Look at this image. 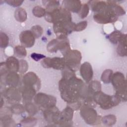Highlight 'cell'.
<instances>
[{
  "label": "cell",
  "instance_id": "obj_1",
  "mask_svg": "<svg viewBox=\"0 0 127 127\" xmlns=\"http://www.w3.org/2000/svg\"><path fill=\"white\" fill-rule=\"evenodd\" d=\"M125 9L114 1H107L106 4L97 12L94 13V20L100 24H107L116 21L119 16L125 14Z\"/></svg>",
  "mask_w": 127,
  "mask_h": 127
},
{
  "label": "cell",
  "instance_id": "obj_2",
  "mask_svg": "<svg viewBox=\"0 0 127 127\" xmlns=\"http://www.w3.org/2000/svg\"><path fill=\"white\" fill-rule=\"evenodd\" d=\"M93 99L96 104L104 110L112 108L119 104L121 101V99L117 95H107L101 91L94 94Z\"/></svg>",
  "mask_w": 127,
  "mask_h": 127
},
{
  "label": "cell",
  "instance_id": "obj_3",
  "mask_svg": "<svg viewBox=\"0 0 127 127\" xmlns=\"http://www.w3.org/2000/svg\"><path fill=\"white\" fill-rule=\"evenodd\" d=\"M112 85L116 90L115 94L117 95L121 101H127V82L124 74L117 71L113 74L111 81Z\"/></svg>",
  "mask_w": 127,
  "mask_h": 127
},
{
  "label": "cell",
  "instance_id": "obj_4",
  "mask_svg": "<svg viewBox=\"0 0 127 127\" xmlns=\"http://www.w3.org/2000/svg\"><path fill=\"white\" fill-rule=\"evenodd\" d=\"M45 18L47 21L53 24L60 21L72 20L70 12L64 7L60 6L46 11Z\"/></svg>",
  "mask_w": 127,
  "mask_h": 127
},
{
  "label": "cell",
  "instance_id": "obj_5",
  "mask_svg": "<svg viewBox=\"0 0 127 127\" xmlns=\"http://www.w3.org/2000/svg\"><path fill=\"white\" fill-rule=\"evenodd\" d=\"M47 50L50 53H56L60 50L64 56L70 50L67 37L57 38L50 41L47 45Z\"/></svg>",
  "mask_w": 127,
  "mask_h": 127
},
{
  "label": "cell",
  "instance_id": "obj_6",
  "mask_svg": "<svg viewBox=\"0 0 127 127\" xmlns=\"http://www.w3.org/2000/svg\"><path fill=\"white\" fill-rule=\"evenodd\" d=\"M75 23L72 21L62 20L53 24V29L57 38L67 37V35L73 31Z\"/></svg>",
  "mask_w": 127,
  "mask_h": 127
},
{
  "label": "cell",
  "instance_id": "obj_7",
  "mask_svg": "<svg viewBox=\"0 0 127 127\" xmlns=\"http://www.w3.org/2000/svg\"><path fill=\"white\" fill-rule=\"evenodd\" d=\"M80 114L87 124L96 125L101 123V117L99 116L93 107L83 105L80 108Z\"/></svg>",
  "mask_w": 127,
  "mask_h": 127
},
{
  "label": "cell",
  "instance_id": "obj_8",
  "mask_svg": "<svg viewBox=\"0 0 127 127\" xmlns=\"http://www.w3.org/2000/svg\"><path fill=\"white\" fill-rule=\"evenodd\" d=\"M64 58L66 67L74 72L78 70L82 59L80 51L77 50H70L67 54L64 56Z\"/></svg>",
  "mask_w": 127,
  "mask_h": 127
},
{
  "label": "cell",
  "instance_id": "obj_9",
  "mask_svg": "<svg viewBox=\"0 0 127 127\" xmlns=\"http://www.w3.org/2000/svg\"><path fill=\"white\" fill-rule=\"evenodd\" d=\"M33 100L37 106L43 110L56 106L57 103L55 97L42 92L37 93Z\"/></svg>",
  "mask_w": 127,
  "mask_h": 127
},
{
  "label": "cell",
  "instance_id": "obj_10",
  "mask_svg": "<svg viewBox=\"0 0 127 127\" xmlns=\"http://www.w3.org/2000/svg\"><path fill=\"white\" fill-rule=\"evenodd\" d=\"M43 114L48 123L58 125L60 120L61 112L56 106L43 110Z\"/></svg>",
  "mask_w": 127,
  "mask_h": 127
},
{
  "label": "cell",
  "instance_id": "obj_11",
  "mask_svg": "<svg viewBox=\"0 0 127 127\" xmlns=\"http://www.w3.org/2000/svg\"><path fill=\"white\" fill-rule=\"evenodd\" d=\"M1 96L9 103L12 104L18 103L22 97L20 92L18 89L14 87H8L5 89L2 92Z\"/></svg>",
  "mask_w": 127,
  "mask_h": 127
},
{
  "label": "cell",
  "instance_id": "obj_12",
  "mask_svg": "<svg viewBox=\"0 0 127 127\" xmlns=\"http://www.w3.org/2000/svg\"><path fill=\"white\" fill-rule=\"evenodd\" d=\"M22 83L24 86L32 87L37 91L40 89V79L33 72L30 71L25 74L22 78Z\"/></svg>",
  "mask_w": 127,
  "mask_h": 127
},
{
  "label": "cell",
  "instance_id": "obj_13",
  "mask_svg": "<svg viewBox=\"0 0 127 127\" xmlns=\"http://www.w3.org/2000/svg\"><path fill=\"white\" fill-rule=\"evenodd\" d=\"M74 110L70 107L67 106L61 112L60 120L58 124L59 126H71L72 119L73 116Z\"/></svg>",
  "mask_w": 127,
  "mask_h": 127
},
{
  "label": "cell",
  "instance_id": "obj_14",
  "mask_svg": "<svg viewBox=\"0 0 127 127\" xmlns=\"http://www.w3.org/2000/svg\"><path fill=\"white\" fill-rule=\"evenodd\" d=\"M35 38L30 30H24L19 35V40L22 46L26 48H31L35 44Z\"/></svg>",
  "mask_w": 127,
  "mask_h": 127
},
{
  "label": "cell",
  "instance_id": "obj_15",
  "mask_svg": "<svg viewBox=\"0 0 127 127\" xmlns=\"http://www.w3.org/2000/svg\"><path fill=\"white\" fill-rule=\"evenodd\" d=\"M80 75L83 80L89 83L92 80L93 76V71L91 64L87 62L83 63L80 66Z\"/></svg>",
  "mask_w": 127,
  "mask_h": 127
},
{
  "label": "cell",
  "instance_id": "obj_16",
  "mask_svg": "<svg viewBox=\"0 0 127 127\" xmlns=\"http://www.w3.org/2000/svg\"><path fill=\"white\" fill-rule=\"evenodd\" d=\"M3 76L5 83L9 87H17L20 83V77L17 72L8 71Z\"/></svg>",
  "mask_w": 127,
  "mask_h": 127
},
{
  "label": "cell",
  "instance_id": "obj_17",
  "mask_svg": "<svg viewBox=\"0 0 127 127\" xmlns=\"http://www.w3.org/2000/svg\"><path fill=\"white\" fill-rule=\"evenodd\" d=\"M36 90L30 87L24 86L21 89V95L23 99V102L26 104L32 102L36 94Z\"/></svg>",
  "mask_w": 127,
  "mask_h": 127
},
{
  "label": "cell",
  "instance_id": "obj_18",
  "mask_svg": "<svg viewBox=\"0 0 127 127\" xmlns=\"http://www.w3.org/2000/svg\"><path fill=\"white\" fill-rule=\"evenodd\" d=\"M63 4L64 8L69 12L74 13H79L80 11L82 3L80 0H65L63 1Z\"/></svg>",
  "mask_w": 127,
  "mask_h": 127
},
{
  "label": "cell",
  "instance_id": "obj_19",
  "mask_svg": "<svg viewBox=\"0 0 127 127\" xmlns=\"http://www.w3.org/2000/svg\"><path fill=\"white\" fill-rule=\"evenodd\" d=\"M6 67L9 71L18 72L19 69V61L14 57H9L5 61Z\"/></svg>",
  "mask_w": 127,
  "mask_h": 127
},
{
  "label": "cell",
  "instance_id": "obj_20",
  "mask_svg": "<svg viewBox=\"0 0 127 127\" xmlns=\"http://www.w3.org/2000/svg\"><path fill=\"white\" fill-rule=\"evenodd\" d=\"M119 44L117 49V54L121 57L127 56V34H122L118 42Z\"/></svg>",
  "mask_w": 127,
  "mask_h": 127
},
{
  "label": "cell",
  "instance_id": "obj_21",
  "mask_svg": "<svg viewBox=\"0 0 127 127\" xmlns=\"http://www.w3.org/2000/svg\"><path fill=\"white\" fill-rule=\"evenodd\" d=\"M101 91V83L98 80H93L89 83V85L87 87L86 96H89L93 98V95L95 93Z\"/></svg>",
  "mask_w": 127,
  "mask_h": 127
},
{
  "label": "cell",
  "instance_id": "obj_22",
  "mask_svg": "<svg viewBox=\"0 0 127 127\" xmlns=\"http://www.w3.org/2000/svg\"><path fill=\"white\" fill-rule=\"evenodd\" d=\"M65 67V63L64 58L54 57L51 58L50 68L57 70H63Z\"/></svg>",
  "mask_w": 127,
  "mask_h": 127
},
{
  "label": "cell",
  "instance_id": "obj_23",
  "mask_svg": "<svg viewBox=\"0 0 127 127\" xmlns=\"http://www.w3.org/2000/svg\"><path fill=\"white\" fill-rule=\"evenodd\" d=\"M14 17L16 21L20 22L25 21L27 18V14L25 9L22 7L17 8L14 12Z\"/></svg>",
  "mask_w": 127,
  "mask_h": 127
},
{
  "label": "cell",
  "instance_id": "obj_24",
  "mask_svg": "<svg viewBox=\"0 0 127 127\" xmlns=\"http://www.w3.org/2000/svg\"><path fill=\"white\" fill-rule=\"evenodd\" d=\"M0 126L3 127H11L14 126V121L11 118L10 115H4L0 117Z\"/></svg>",
  "mask_w": 127,
  "mask_h": 127
},
{
  "label": "cell",
  "instance_id": "obj_25",
  "mask_svg": "<svg viewBox=\"0 0 127 127\" xmlns=\"http://www.w3.org/2000/svg\"><path fill=\"white\" fill-rule=\"evenodd\" d=\"M101 121L103 124L108 126H111L116 124L117 118L114 115H108L102 117L101 119Z\"/></svg>",
  "mask_w": 127,
  "mask_h": 127
},
{
  "label": "cell",
  "instance_id": "obj_26",
  "mask_svg": "<svg viewBox=\"0 0 127 127\" xmlns=\"http://www.w3.org/2000/svg\"><path fill=\"white\" fill-rule=\"evenodd\" d=\"M113 74V71L111 69H105L102 73L101 79L103 82L105 84L110 83L111 81L112 77Z\"/></svg>",
  "mask_w": 127,
  "mask_h": 127
},
{
  "label": "cell",
  "instance_id": "obj_27",
  "mask_svg": "<svg viewBox=\"0 0 127 127\" xmlns=\"http://www.w3.org/2000/svg\"><path fill=\"white\" fill-rule=\"evenodd\" d=\"M123 33L121 31L116 30L110 33L107 37L109 41L113 44H117Z\"/></svg>",
  "mask_w": 127,
  "mask_h": 127
},
{
  "label": "cell",
  "instance_id": "obj_28",
  "mask_svg": "<svg viewBox=\"0 0 127 127\" xmlns=\"http://www.w3.org/2000/svg\"><path fill=\"white\" fill-rule=\"evenodd\" d=\"M25 111L30 116H34L36 114L38 111V107L35 103H33L32 102L25 104Z\"/></svg>",
  "mask_w": 127,
  "mask_h": 127
},
{
  "label": "cell",
  "instance_id": "obj_29",
  "mask_svg": "<svg viewBox=\"0 0 127 127\" xmlns=\"http://www.w3.org/2000/svg\"><path fill=\"white\" fill-rule=\"evenodd\" d=\"M9 109L12 114H14L16 115L21 114L24 113L25 111V107L18 103L13 104L9 108Z\"/></svg>",
  "mask_w": 127,
  "mask_h": 127
},
{
  "label": "cell",
  "instance_id": "obj_30",
  "mask_svg": "<svg viewBox=\"0 0 127 127\" xmlns=\"http://www.w3.org/2000/svg\"><path fill=\"white\" fill-rule=\"evenodd\" d=\"M14 55L19 58H23L26 57L27 55L25 47L22 45H17L14 47Z\"/></svg>",
  "mask_w": 127,
  "mask_h": 127
},
{
  "label": "cell",
  "instance_id": "obj_31",
  "mask_svg": "<svg viewBox=\"0 0 127 127\" xmlns=\"http://www.w3.org/2000/svg\"><path fill=\"white\" fill-rule=\"evenodd\" d=\"M43 4L46 6V10L49 11L60 5V1L58 0H43Z\"/></svg>",
  "mask_w": 127,
  "mask_h": 127
},
{
  "label": "cell",
  "instance_id": "obj_32",
  "mask_svg": "<svg viewBox=\"0 0 127 127\" xmlns=\"http://www.w3.org/2000/svg\"><path fill=\"white\" fill-rule=\"evenodd\" d=\"M20 123L24 127H32L36 124L37 120L32 117H28L21 120Z\"/></svg>",
  "mask_w": 127,
  "mask_h": 127
},
{
  "label": "cell",
  "instance_id": "obj_33",
  "mask_svg": "<svg viewBox=\"0 0 127 127\" xmlns=\"http://www.w3.org/2000/svg\"><path fill=\"white\" fill-rule=\"evenodd\" d=\"M33 15L37 17H42L45 16L46 13V9L40 6H36L32 9Z\"/></svg>",
  "mask_w": 127,
  "mask_h": 127
},
{
  "label": "cell",
  "instance_id": "obj_34",
  "mask_svg": "<svg viewBox=\"0 0 127 127\" xmlns=\"http://www.w3.org/2000/svg\"><path fill=\"white\" fill-rule=\"evenodd\" d=\"M30 31L33 33L35 38L40 37L43 33V29L42 27L39 25H36L32 26Z\"/></svg>",
  "mask_w": 127,
  "mask_h": 127
},
{
  "label": "cell",
  "instance_id": "obj_35",
  "mask_svg": "<svg viewBox=\"0 0 127 127\" xmlns=\"http://www.w3.org/2000/svg\"><path fill=\"white\" fill-rule=\"evenodd\" d=\"M9 44V38L8 36L3 32L0 33V47L1 48L6 47Z\"/></svg>",
  "mask_w": 127,
  "mask_h": 127
},
{
  "label": "cell",
  "instance_id": "obj_36",
  "mask_svg": "<svg viewBox=\"0 0 127 127\" xmlns=\"http://www.w3.org/2000/svg\"><path fill=\"white\" fill-rule=\"evenodd\" d=\"M89 12V6L87 3H84L82 5L81 9L78 13L79 16L83 19L85 18L88 14Z\"/></svg>",
  "mask_w": 127,
  "mask_h": 127
},
{
  "label": "cell",
  "instance_id": "obj_37",
  "mask_svg": "<svg viewBox=\"0 0 127 127\" xmlns=\"http://www.w3.org/2000/svg\"><path fill=\"white\" fill-rule=\"evenodd\" d=\"M87 25V22L86 21H82L76 24L75 23L73 31H81L84 30Z\"/></svg>",
  "mask_w": 127,
  "mask_h": 127
},
{
  "label": "cell",
  "instance_id": "obj_38",
  "mask_svg": "<svg viewBox=\"0 0 127 127\" xmlns=\"http://www.w3.org/2000/svg\"><path fill=\"white\" fill-rule=\"evenodd\" d=\"M28 69V63L24 60H19V69L18 72L20 73H25Z\"/></svg>",
  "mask_w": 127,
  "mask_h": 127
},
{
  "label": "cell",
  "instance_id": "obj_39",
  "mask_svg": "<svg viewBox=\"0 0 127 127\" xmlns=\"http://www.w3.org/2000/svg\"><path fill=\"white\" fill-rule=\"evenodd\" d=\"M8 4L13 7H18L20 6L24 2L23 0H8L5 1Z\"/></svg>",
  "mask_w": 127,
  "mask_h": 127
},
{
  "label": "cell",
  "instance_id": "obj_40",
  "mask_svg": "<svg viewBox=\"0 0 127 127\" xmlns=\"http://www.w3.org/2000/svg\"><path fill=\"white\" fill-rule=\"evenodd\" d=\"M31 58L35 61H39L41 59H43L46 58V56L44 55L41 54H38L36 53H33L31 54Z\"/></svg>",
  "mask_w": 127,
  "mask_h": 127
},
{
  "label": "cell",
  "instance_id": "obj_41",
  "mask_svg": "<svg viewBox=\"0 0 127 127\" xmlns=\"http://www.w3.org/2000/svg\"><path fill=\"white\" fill-rule=\"evenodd\" d=\"M50 60L51 58H45L41 61L42 66L45 68H50Z\"/></svg>",
  "mask_w": 127,
  "mask_h": 127
}]
</instances>
